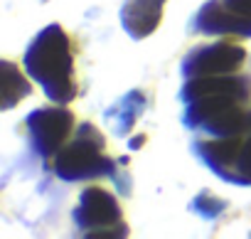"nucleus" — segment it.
<instances>
[{"label": "nucleus", "mask_w": 251, "mask_h": 239, "mask_svg": "<svg viewBox=\"0 0 251 239\" xmlns=\"http://www.w3.org/2000/svg\"><path fill=\"white\" fill-rule=\"evenodd\" d=\"M246 62V50L234 42H217L195 47L182 59V74L187 79L209 77V74H231L239 72Z\"/></svg>", "instance_id": "obj_6"}, {"label": "nucleus", "mask_w": 251, "mask_h": 239, "mask_svg": "<svg viewBox=\"0 0 251 239\" xmlns=\"http://www.w3.org/2000/svg\"><path fill=\"white\" fill-rule=\"evenodd\" d=\"M25 69L52 101L69 104L76 99L72 40L62 25H50L32 40L25 52Z\"/></svg>", "instance_id": "obj_1"}, {"label": "nucleus", "mask_w": 251, "mask_h": 239, "mask_svg": "<svg viewBox=\"0 0 251 239\" xmlns=\"http://www.w3.org/2000/svg\"><path fill=\"white\" fill-rule=\"evenodd\" d=\"M241 138L239 136H224L214 141H200L197 143V156L224 180L236 183V158L241 151Z\"/></svg>", "instance_id": "obj_8"}, {"label": "nucleus", "mask_w": 251, "mask_h": 239, "mask_svg": "<svg viewBox=\"0 0 251 239\" xmlns=\"http://www.w3.org/2000/svg\"><path fill=\"white\" fill-rule=\"evenodd\" d=\"M224 207H226V202L224 200H219V197H214L212 192H200L197 195V200H195V210L202 214V217H207V219H214L217 214H222L224 212Z\"/></svg>", "instance_id": "obj_13"}, {"label": "nucleus", "mask_w": 251, "mask_h": 239, "mask_svg": "<svg viewBox=\"0 0 251 239\" xmlns=\"http://www.w3.org/2000/svg\"><path fill=\"white\" fill-rule=\"evenodd\" d=\"M249 79L244 77H226V74H209V77H195V79H187L185 89L180 91V99L185 104L200 99V96H207V94H214V91H229V94H236L241 96L244 101L249 99Z\"/></svg>", "instance_id": "obj_10"}, {"label": "nucleus", "mask_w": 251, "mask_h": 239, "mask_svg": "<svg viewBox=\"0 0 251 239\" xmlns=\"http://www.w3.org/2000/svg\"><path fill=\"white\" fill-rule=\"evenodd\" d=\"M165 0H126L121 10L123 30L133 40H143L153 35L163 20Z\"/></svg>", "instance_id": "obj_9"}, {"label": "nucleus", "mask_w": 251, "mask_h": 239, "mask_svg": "<svg viewBox=\"0 0 251 239\" xmlns=\"http://www.w3.org/2000/svg\"><path fill=\"white\" fill-rule=\"evenodd\" d=\"M74 222L86 237H126L121 202L106 187H86L74 210Z\"/></svg>", "instance_id": "obj_4"}, {"label": "nucleus", "mask_w": 251, "mask_h": 239, "mask_svg": "<svg viewBox=\"0 0 251 239\" xmlns=\"http://www.w3.org/2000/svg\"><path fill=\"white\" fill-rule=\"evenodd\" d=\"M222 3L229 10H234V13L244 15V18H251V0H222Z\"/></svg>", "instance_id": "obj_15"}, {"label": "nucleus", "mask_w": 251, "mask_h": 239, "mask_svg": "<svg viewBox=\"0 0 251 239\" xmlns=\"http://www.w3.org/2000/svg\"><path fill=\"white\" fill-rule=\"evenodd\" d=\"M236 183L251 185V138L241 143V151L236 158Z\"/></svg>", "instance_id": "obj_14"}, {"label": "nucleus", "mask_w": 251, "mask_h": 239, "mask_svg": "<svg viewBox=\"0 0 251 239\" xmlns=\"http://www.w3.org/2000/svg\"><path fill=\"white\" fill-rule=\"evenodd\" d=\"M54 173L67 183L116 175V163L106 156V141L99 129L81 124L74 141L54 156Z\"/></svg>", "instance_id": "obj_2"}, {"label": "nucleus", "mask_w": 251, "mask_h": 239, "mask_svg": "<svg viewBox=\"0 0 251 239\" xmlns=\"http://www.w3.org/2000/svg\"><path fill=\"white\" fill-rule=\"evenodd\" d=\"M195 30L204 35H241L251 37V18L229 10L222 0H209L195 18Z\"/></svg>", "instance_id": "obj_7"}, {"label": "nucleus", "mask_w": 251, "mask_h": 239, "mask_svg": "<svg viewBox=\"0 0 251 239\" xmlns=\"http://www.w3.org/2000/svg\"><path fill=\"white\" fill-rule=\"evenodd\" d=\"M146 104H148L146 94L138 91V89H133V91L126 94L113 108L106 111V121L113 126V131H116L118 136H126V133H128V131L138 124V118L143 116Z\"/></svg>", "instance_id": "obj_11"}, {"label": "nucleus", "mask_w": 251, "mask_h": 239, "mask_svg": "<svg viewBox=\"0 0 251 239\" xmlns=\"http://www.w3.org/2000/svg\"><path fill=\"white\" fill-rule=\"evenodd\" d=\"M0 67H3V69H0V72H3V108L8 111L15 104H20L25 96H30L32 86L20 74L18 64H13L10 59H3V62H0Z\"/></svg>", "instance_id": "obj_12"}, {"label": "nucleus", "mask_w": 251, "mask_h": 239, "mask_svg": "<svg viewBox=\"0 0 251 239\" xmlns=\"http://www.w3.org/2000/svg\"><path fill=\"white\" fill-rule=\"evenodd\" d=\"M72 129H74V113L62 106L37 108L27 116V131H30L32 148L42 158L57 156L64 148Z\"/></svg>", "instance_id": "obj_5"}, {"label": "nucleus", "mask_w": 251, "mask_h": 239, "mask_svg": "<svg viewBox=\"0 0 251 239\" xmlns=\"http://www.w3.org/2000/svg\"><path fill=\"white\" fill-rule=\"evenodd\" d=\"M244 99L229 91H214L207 96H200L187 104L182 121L190 129L207 131L212 136H239L244 129H249V113L241 108Z\"/></svg>", "instance_id": "obj_3"}]
</instances>
